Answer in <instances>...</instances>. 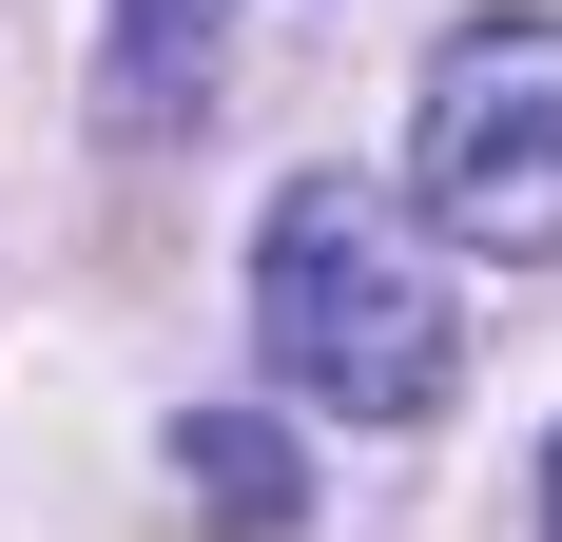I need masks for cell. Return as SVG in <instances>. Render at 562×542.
Segmentation results:
<instances>
[{
	"instance_id": "2",
	"label": "cell",
	"mask_w": 562,
	"mask_h": 542,
	"mask_svg": "<svg viewBox=\"0 0 562 542\" xmlns=\"http://www.w3.org/2000/svg\"><path fill=\"white\" fill-rule=\"evenodd\" d=\"M407 174H427V214L465 252H562V20H465L427 58Z\"/></svg>"
},
{
	"instance_id": "5",
	"label": "cell",
	"mask_w": 562,
	"mask_h": 542,
	"mask_svg": "<svg viewBox=\"0 0 562 542\" xmlns=\"http://www.w3.org/2000/svg\"><path fill=\"white\" fill-rule=\"evenodd\" d=\"M543 542H562V445H543Z\"/></svg>"
},
{
	"instance_id": "3",
	"label": "cell",
	"mask_w": 562,
	"mask_h": 542,
	"mask_svg": "<svg viewBox=\"0 0 562 542\" xmlns=\"http://www.w3.org/2000/svg\"><path fill=\"white\" fill-rule=\"evenodd\" d=\"M175 465H194V504H214L233 542H291V445L252 427V407H194V427H175Z\"/></svg>"
},
{
	"instance_id": "1",
	"label": "cell",
	"mask_w": 562,
	"mask_h": 542,
	"mask_svg": "<svg viewBox=\"0 0 562 542\" xmlns=\"http://www.w3.org/2000/svg\"><path fill=\"white\" fill-rule=\"evenodd\" d=\"M252 349H272L311 407H349V427H427L465 329H447V271L389 233L369 174H291L272 233H252Z\"/></svg>"
},
{
	"instance_id": "4",
	"label": "cell",
	"mask_w": 562,
	"mask_h": 542,
	"mask_svg": "<svg viewBox=\"0 0 562 542\" xmlns=\"http://www.w3.org/2000/svg\"><path fill=\"white\" fill-rule=\"evenodd\" d=\"M214 39H233V0H116V116H194Z\"/></svg>"
}]
</instances>
